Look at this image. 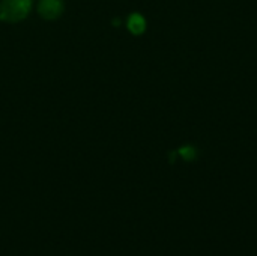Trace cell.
Listing matches in <instances>:
<instances>
[{
    "label": "cell",
    "instance_id": "1",
    "mask_svg": "<svg viewBox=\"0 0 257 256\" xmlns=\"http://www.w3.org/2000/svg\"><path fill=\"white\" fill-rule=\"evenodd\" d=\"M32 9V0H2L0 20L17 23L24 20Z\"/></svg>",
    "mask_w": 257,
    "mask_h": 256
},
{
    "label": "cell",
    "instance_id": "2",
    "mask_svg": "<svg viewBox=\"0 0 257 256\" xmlns=\"http://www.w3.org/2000/svg\"><path fill=\"white\" fill-rule=\"evenodd\" d=\"M63 11L62 0H41L38 5V12L45 20H54L57 18Z\"/></svg>",
    "mask_w": 257,
    "mask_h": 256
},
{
    "label": "cell",
    "instance_id": "3",
    "mask_svg": "<svg viewBox=\"0 0 257 256\" xmlns=\"http://www.w3.org/2000/svg\"><path fill=\"white\" fill-rule=\"evenodd\" d=\"M128 29H130V32L134 33V35L143 33L145 29H146V21H145V18H143L140 14H133V15H130V18H128Z\"/></svg>",
    "mask_w": 257,
    "mask_h": 256
},
{
    "label": "cell",
    "instance_id": "4",
    "mask_svg": "<svg viewBox=\"0 0 257 256\" xmlns=\"http://www.w3.org/2000/svg\"><path fill=\"white\" fill-rule=\"evenodd\" d=\"M179 154L185 158V160H193L196 157V149L193 146H184L179 149Z\"/></svg>",
    "mask_w": 257,
    "mask_h": 256
}]
</instances>
